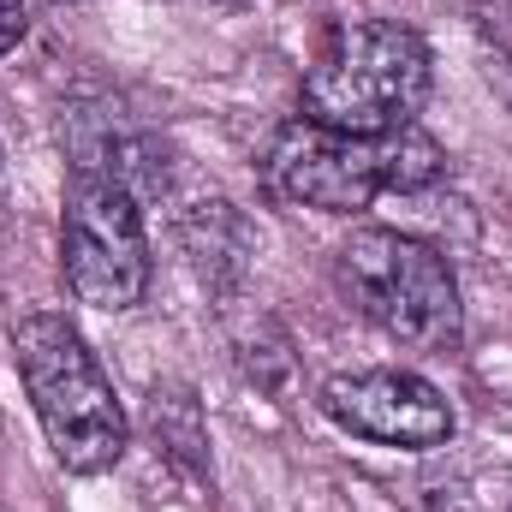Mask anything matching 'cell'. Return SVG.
<instances>
[{
  "instance_id": "52a82bcc",
  "label": "cell",
  "mask_w": 512,
  "mask_h": 512,
  "mask_svg": "<svg viewBox=\"0 0 512 512\" xmlns=\"http://www.w3.org/2000/svg\"><path fill=\"white\" fill-rule=\"evenodd\" d=\"M376 161H382V191H429L447 173V149L417 126H399L376 137Z\"/></svg>"
},
{
  "instance_id": "9c48e42d",
  "label": "cell",
  "mask_w": 512,
  "mask_h": 512,
  "mask_svg": "<svg viewBox=\"0 0 512 512\" xmlns=\"http://www.w3.org/2000/svg\"><path fill=\"white\" fill-rule=\"evenodd\" d=\"M0 173H6V161H0Z\"/></svg>"
},
{
  "instance_id": "277c9868",
  "label": "cell",
  "mask_w": 512,
  "mask_h": 512,
  "mask_svg": "<svg viewBox=\"0 0 512 512\" xmlns=\"http://www.w3.org/2000/svg\"><path fill=\"white\" fill-rule=\"evenodd\" d=\"M60 274L78 304L90 310H131L149 292V239L143 209L120 179L72 167L66 209H60Z\"/></svg>"
},
{
  "instance_id": "7a4b0ae2",
  "label": "cell",
  "mask_w": 512,
  "mask_h": 512,
  "mask_svg": "<svg viewBox=\"0 0 512 512\" xmlns=\"http://www.w3.org/2000/svg\"><path fill=\"white\" fill-rule=\"evenodd\" d=\"M429 96V42L393 18H346L304 66V120L382 137L417 120Z\"/></svg>"
},
{
  "instance_id": "6da1fadb",
  "label": "cell",
  "mask_w": 512,
  "mask_h": 512,
  "mask_svg": "<svg viewBox=\"0 0 512 512\" xmlns=\"http://www.w3.org/2000/svg\"><path fill=\"white\" fill-rule=\"evenodd\" d=\"M12 358L30 411L72 477H102L126 459V411L90 340L60 310H30L12 322Z\"/></svg>"
},
{
  "instance_id": "3957f363",
  "label": "cell",
  "mask_w": 512,
  "mask_h": 512,
  "mask_svg": "<svg viewBox=\"0 0 512 512\" xmlns=\"http://www.w3.org/2000/svg\"><path fill=\"white\" fill-rule=\"evenodd\" d=\"M340 286L352 304L411 352H459L465 304L447 256L393 227H358L340 245Z\"/></svg>"
},
{
  "instance_id": "5b68a950",
  "label": "cell",
  "mask_w": 512,
  "mask_h": 512,
  "mask_svg": "<svg viewBox=\"0 0 512 512\" xmlns=\"http://www.w3.org/2000/svg\"><path fill=\"white\" fill-rule=\"evenodd\" d=\"M262 191L280 209H316V215H358L382 191L376 137L286 120L262 155Z\"/></svg>"
},
{
  "instance_id": "ba28073f",
  "label": "cell",
  "mask_w": 512,
  "mask_h": 512,
  "mask_svg": "<svg viewBox=\"0 0 512 512\" xmlns=\"http://www.w3.org/2000/svg\"><path fill=\"white\" fill-rule=\"evenodd\" d=\"M30 30V0H0V54H12Z\"/></svg>"
},
{
  "instance_id": "8992f818",
  "label": "cell",
  "mask_w": 512,
  "mask_h": 512,
  "mask_svg": "<svg viewBox=\"0 0 512 512\" xmlns=\"http://www.w3.org/2000/svg\"><path fill=\"white\" fill-rule=\"evenodd\" d=\"M322 411L382 447L405 453H429L453 435V405L441 399V387L411 376V370H358V376H334L322 387Z\"/></svg>"
}]
</instances>
